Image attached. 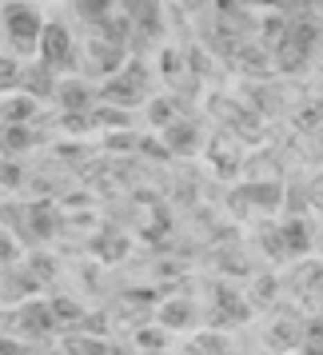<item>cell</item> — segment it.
Instances as JSON below:
<instances>
[{
	"label": "cell",
	"mask_w": 323,
	"mask_h": 355,
	"mask_svg": "<svg viewBox=\"0 0 323 355\" xmlns=\"http://www.w3.org/2000/svg\"><path fill=\"white\" fill-rule=\"evenodd\" d=\"M49 304H52V315H56V323H60L64 331H68V327L76 331V327L84 323V315H88V311H84L76 300H68V295H52Z\"/></svg>",
	"instance_id": "cell-20"
},
{
	"label": "cell",
	"mask_w": 323,
	"mask_h": 355,
	"mask_svg": "<svg viewBox=\"0 0 323 355\" xmlns=\"http://www.w3.org/2000/svg\"><path fill=\"white\" fill-rule=\"evenodd\" d=\"M88 116H92V124H96V128H116V132H128L132 128V112H128V108H116V104H104V100H100Z\"/></svg>",
	"instance_id": "cell-19"
},
{
	"label": "cell",
	"mask_w": 323,
	"mask_h": 355,
	"mask_svg": "<svg viewBox=\"0 0 323 355\" xmlns=\"http://www.w3.org/2000/svg\"><path fill=\"white\" fill-rule=\"evenodd\" d=\"M17 236H12V232H0V263H4V268H12V263H17Z\"/></svg>",
	"instance_id": "cell-29"
},
{
	"label": "cell",
	"mask_w": 323,
	"mask_h": 355,
	"mask_svg": "<svg viewBox=\"0 0 323 355\" xmlns=\"http://www.w3.org/2000/svg\"><path fill=\"white\" fill-rule=\"evenodd\" d=\"M24 268H28V272H33L36 279H40V284H49L52 275H56V259H52L49 252H33V256H28V263H24Z\"/></svg>",
	"instance_id": "cell-27"
},
{
	"label": "cell",
	"mask_w": 323,
	"mask_h": 355,
	"mask_svg": "<svg viewBox=\"0 0 323 355\" xmlns=\"http://www.w3.org/2000/svg\"><path fill=\"white\" fill-rule=\"evenodd\" d=\"M36 60H44L52 72H68V76H76V68H80V40L76 33L68 28V20H49L44 24V36H40V56Z\"/></svg>",
	"instance_id": "cell-4"
},
{
	"label": "cell",
	"mask_w": 323,
	"mask_h": 355,
	"mask_svg": "<svg viewBox=\"0 0 323 355\" xmlns=\"http://www.w3.org/2000/svg\"><path fill=\"white\" fill-rule=\"evenodd\" d=\"M148 88H152V68H148L140 56H132L116 76H108V80L100 84L96 96L104 100V104H116V108H128L132 112L136 104L148 100Z\"/></svg>",
	"instance_id": "cell-3"
},
{
	"label": "cell",
	"mask_w": 323,
	"mask_h": 355,
	"mask_svg": "<svg viewBox=\"0 0 323 355\" xmlns=\"http://www.w3.org/2000/svg\"><path fill=\"white\" fill-rule=\"evenodd\" d=\"M33 291H40V279H36L24 263H12V268L0 272V304L17 307V304H24V300H33Z\"/></svg>",
	"instance_id": "cell-8"
},
{
	"label": "cell",
	"mask_w": 323,
	"mask_h": 355,
	"mask_svg": "<svg viewBox=\"0 0 323 355\" xmlns=\"http://www.w3.org/2000/svg\"><path fill=\"white\" fill-rule=\"evenodd\" d=\"M20 180H24V168H20L17 160H4V168H0V184H4V188H20Z\"/></svg>",
	"instance_id": "cell-31"
},
{
	"label": "cell",
	"mask_w": 323,
	"mask_h": 355,
	"mask_svg": "<svg viewBox=\"0 0 323 355\" xmlns=\"http://www.w3.org/2000/svg\"><path fill=\"white\" fill-rule=\"evenodd\" d=\"M160 136H164V148H168L172 156H192L195 148H200V132H195V120H188V116L172 120V124L160 132Z\"/></svg>",
	"instance_id": "cell-14"
},
{
	"label": "cell",
	"mask_w": 323,
	"mask_h": 355,
	"mask_svg": "<svg viewBox=\"0 0 323 355\" xmlns=\"http://www.w3.org/2000/svg\"><path fill=\"white\" fill-rule=\"evenodd\" d=\"M0 323H4V331L8 336L24 339V343H36V347H44L56 331H60V323H56V315H52V304L49 300H24V304L8 307L4 315H0Z\"/></svg>",
	"instance_id": "cell-2"
},
{
	"label": "cell",
	"mask_w": 323,
	"mask_h": 355,
	"mask_svg": "<svg viewBox=\"0 0 323 355\" xmlns=\"http://www.w3.org/2000/svg\"><path fill=\"white\" fill-rule=\"evenodd\" d=\"M33 144H40V132H36L33 124H4V128H0V156H4V160L24 156Z\"/></svg>",
	"instance_id": "cell-16"
},
{
	"label": "cell",
	"mask_w": 323,
	"mask_h": 355,
	"mask_svg": "<svg viewBox=\"0 0 323 355\" xmlns=\"http://www.w3.org/2000/svg\"><path fill=\"white\" fill-rule=\"evenodd\" d=\"M304 327L307 315L295 304H275L268 311V323H263V343L268 352H291V347H304Z\"/></svg>",
	"instance_id": "cell-5"
},
{
	"label": "cell",
	"mask_w": 323,
	"mask_h": 355,
	"mask_svg": "<svg viewBox=\"0 0 323 355\" xmlns=\"http://www.w3.org/2000/svg\"><path fill=\"white\" fill-rule=\"evenodd\" d=\"M275 275H259L256 284H252V295H247V304L252 307H259V311H272L275 307Z\"/></svg>",
	"instance_id": "cell-25"
},
{
	"label": "cell",
	"mask_w": 323,
	"mask_h": 355,
	"mask_svg": "<svg viewBox=\"0 0 323 355\" xmlns=\"http://www.w3.org/2000/svg\"><path fill=\"white\" fill-rule=\"evenodd\" d=\"M315 240H320V248H323V232H320V236H315Z\"/></svg>",
	"instance_id": "cell-36"
},
{
	"label": "cell",
	"mask_w": 323,
	"mask_h": 355,
	"mask_svg": "<svg viewBox=\"0 0 323 355\" xmlns=\"http://www.w3.org/2000/svg\"><path fill=\"white\" fill-rule=\"evenodd\" d=\"M124 52H128V44H116V40H108V36H100V33H88L80 40V68H84V76L92 80V76H116L120 68L128 64L124 60Z\"/></svg>",
	"instance_id": "cell-6"
},
{
	"label": "cell",
	"mask_w": 323,
	"mask_h": 355,
	"mask_svg": "<svg viewBox=\"0 0 323 355\" xmlns=\"http://www.w3.org/2000/svg\"><path fill=\"white\" fill-rule=\"evenodd\" d=\"M140 355H168V352H140Z\"/></svg>",
	"instance_id": "cell-35"
},
{
	"label": "cell",
	"mask_w": 323,
	"mask_h": 355,
	"mask_svg": "<svg viewBox=\"0 0 323 355\" xmlns=\"http://www.w3.org/2000/svg\"><path fill=\"white\" fill-rule=\"evenodd\" d=\"M96 88L84 80V76H60V88H56V104L60 112H92L96 108Z\"/></svg>",
	"instance_id": "cell-9"
},
{
	"label": "cell",
	"mask_w": 323,
	"mask_h": 355,
	"mask_svg": "<svg viewBox=\"0 0 323 355\" xmlns=\"http://www.w3.org/2000/svg\"><path fill=\"white\" fill-rule=\"evenodd\" d=\"M33 347H36V343H24V339L8 336V331L0 336V355H28V352H33Z\"/></svg>",
	"instance_id": "cell-30"
},
{
	"label": "cell",
	"mask_w": 323,
	"mask_h": 355,
	"mask_svg": "<svg viewBox=\"0 0 323 355\" xmlns=\"http://www.w3.org/2000/svg\"><path fill=\"white\" fill-rule=\"evenodd\" d=\"M20 80H24V64H20L12 52H0V96L20 92Z\"/></svg>",
	"instance_id": "cell-21"
},
{
	"label": "cell",
	"mask_w": 323,
	"mask_h": 355,
	"mask_svg": "<svg viewBox=\"0 0 323 355\" xmlns=\"http://www.w3.org/2000/svg\"><path fill=\"white\" fill-rule=\"evenodd\" d=\"M68 12L76 24H84L88 33H96L104 20L116 17V0H68Z\"/></svg>",
	"instance_id": "cell-15"
},
{
	"label": "cell",
	"mask_w": 323,
	"mask_h": 355,
	"mask_svg": "<svg viewBox=\"0 0 323 355\" xmlns=\"http://www.w3.org/2000/svg\"><path fill=\"white\" fill-rule=\"evenodd\" d=\"M259 248L268 252L272 263H283V259H288V248H283V232H279V224H259Z\"/></svg>",
	"instance_id": "cell-23"
},
{
	"label": "cell",
	"mask_w": 323,
	"mask_h": 355,
	"mask_svg": "<svg viewBox=\"0 0 323 355\" xmlns=\"http://www.w3.org/2000/svg\"><path fill=\"white\" fill-rule=\"evenodd\" d=\"M60 352L64 355H112V343L104 336H88V331H64L60 336Z\"/></svg>",
	"instance_id": "cell-18"
},
{
	"label": "cell",
	"mask_w": 323,
	"mask_h": 355,
	"mask_svg": "<svg viewBox=\"0 0 323 355\" xmlns=\"http://www.w3.org/2000/svg\"><path fill=\"white\" fill-rule=\"evenodd\" d=\"M279 232H283L288 259H304L307 252L315 248V232H311V224H307V216H288V220L279 224Z\"/></svg>",
	"instance_id": "cell-13"
},
{
	"label": "cell",
	"mask_w": 323,
	"mask_h": 355,
	"mask_svg": "<svg viewBox=\"0 0 323 355\" xmlns=\"http://www.w3.org/2000/svg\"><path fill=\"white\" fill-rule=\"evenodd\" d=\"M299 355H323V347H299Z\"/></svg>",
	"instance_id": "cell-34"
},
{
	"label": "cell",
	"mask_w": 323,
	"mask_h": 355,
	"mask_svg": "<svg viewBox=\"0 0 323 355\" xmlns=\"http://www.w3.org/2000/svg\"><path fill=\"white\" fill-rule=\"evenodd\" d=\"M148 120H152V128H168L172 120H180V112H176V96H156L152 104H148Z\"/></svg>",
	"instance_id": "cell-24"
},
{
	"label": "cell",
	"mask_w": 323,
	"mask_h": 355,
	"mask_svg": "<svg viewBox=\"0 0 323 355\" xmlns=\"http://www.w3.org/2000/svg\"><path fill=\"white\" fill-rule=\"evenodd\" d=\"M0 44H4V36H0Z\"/></svg>",
	"instance_id": "cell-38"
},
{
	"label": "cell",
	"mask_w": 323,
	"mask_h": 355,
	"mask_svg": "<svg viewBox=\"0 0 323 355\" xmlns=\"http://www.w3.org/2000/svg\"><path fill=\"white\" fill-rule=\"evenodd\" d=\"M40 116V100L24 96V92H12V96L0 100V120L4 124H33Z\"/></svg>",
	"instance_id": "cell-17"
},
{
	"label": "cell",
	"mask_w": 323,
	"mask_h": 355,
	"mask_svg": "<svg viewBox=\"0 0 323 355\" xmlns=\"http://www.w3.org/2000/svg\"><path fill=\"white\" fill-rule=\"evenodd\" d=\"M44 12L33 0H0V36L8 52L24 60V56H40V36H44Z\"/></svg>",
	"instance_id": "cell-1"
},
{
	"label": "cell",
	"mask_w": 323,
	"mask_h": 355,
	"mask_svg": "<svg viewBox=\"0 0 323 355\" xmlns=\"http://www.w3.org/2000/svg\"><path fill=\"white\" fill-rule=\"evenodd\" d=\"M307 196H311V208H323V180H315V184L307 188Z\"/></svg>",
	"instance_id": "cell-33"
},
{
	"label": "cell",
	"mask_w": 323,
	"mask_h": 355,
	"mask_svg": "<svg viewBox=\"0 0 323 355\" xmlns=\"http://www.w3.org/2000/svg\"><path fill=\"white\" fill-rule=\"evenodd\" d=\"M132 343H136L140 352H164V343H168V331H164L160 323H156V327H136Z\"/></svg>",
	"instance_id": "cell-26"
},
{
	"label": "cell",
	"mask_w": 323,
	"mask_h": 355,
	"mask_svg": "<svg viewBox=\"0 0 323 355\" xmlns=\"http://www.w3.org/2000/svg\"><path fill=\"white\" fill-rule=\"evenodd\" d=\"M291 288H295L299 304L323 307V259H299L291 268Z\"/></svg>",
	"instance_id": "cell-7"
},
{
	"label": "cell",
	"mask_w": 323,
	"mask_h": 355,
	"mask_svg": "<svg viewBox=\"0 0 323 355\" xmlns=\"http://www.w3.org/2000/svg\"><path fill=\"white\" fill-rule=\"evenodd\" d=\"M283 184L279 180H256V184H247V188H240L236 192V204L240 208H259V211H275L283 208Z\"/></svg>",
	"instance_id": "cell-10"
},
{
	"label": "cell",
	"mask_w": 323,
	"mask_h": 355,
	"mask_svg": "<svg viewBox=\"0 0 323 355\" xmlns=\"http://www.w3.org/2000/svg\"><path fill=\"white\" fill-rule=\"evenodd\" d=\"M184 355H232V343H227L220 331H204V336L188 339Z\"/></svg>",
	"instance_id": "cell-22"
},
{
	"label": "cell",
	"mask_w": 323,
	"mask_h": 355,
	"mask_svg": "<svg viewBox=\"0 0 323 355\" xmlns=\"http://www.w3.org/2000/svg\"><path fill=\"white\" fill-rule=\"evenodd\" d=\"M160 68L168 72V76H180V56H176V52H164V56H160Z\"/></svg>",
	"instance_id": "cell-32"
},
{
	"label": "cell",
	"mask_w": 323,
	"mask_h": 355,
	"mask_svg": "<svg viewBox=\"0 0 323 355\" xmlns=\"http://www.w3.org/2000/svg\"><path fill=\"white\" fill-rule=\"evenodd\" d=\"M304 347H323V315H307Z\"/></svg>",
	"instance_id": "cell-28"
},
{
	"label": "cell",
	"mask_w": 323,
	"mask_h": 355,
	"mask_svg": "<svg viewBox=\"0 0 323 355\" xmlns=\"http://www.w3.org/2000/svg\"><path fill=\"white\" fill-rule=\"evenodd\" d=\"M259 355H275V352H259Z\"/></svg>",
	"instance_id": "cell-37"
},
{
	"label": "cell",
	"mask_w": 323,
	"mask_h": 355,
	"mask_svg": "<svg viewBox=\"0 0 323 355\" xmlns=\"http://www.w3.org/2000/svg\"><path fill=\"white\" fill-rule=\"evenodd\" d=\"M56 88H60V72H52L44 60H36V64H24V80H20V92L33 100H56Z\"/></svg>",
	"instance_id": "cell-11"
},
{
	"label": "cell",
	"mask_w": 323,
	"mask_h": 355,
	"mask_svg": "<svg viewBox=\"0 0 323 355\" xmlns=\"http://www.w3.org/2000/svg\"><path fill=\"white\" fill-rule=\"evenodd\" d=\"M195 320H200V311H195V304L188 300V295H172V300H164V304L156 307V323H160L164 331L195 327Z\"/></svg>",
	"instance_id": "cell-12"
}]
</instances>
